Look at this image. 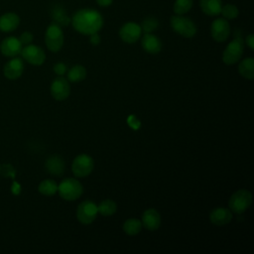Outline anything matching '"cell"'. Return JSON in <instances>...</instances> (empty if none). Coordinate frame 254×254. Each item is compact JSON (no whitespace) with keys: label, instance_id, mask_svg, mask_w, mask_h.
I'll use <instances>...</instances> for the list:
<instances>
[{"label":"cell","instance_id":"6","mask_svg":"<svg viewBox=\"0 0 254 254\" xmlns=\"http://www.w3.org/2000/svg\"><path fill=\"white\" fill-rule=\"evenodd\" d=\"M64 42V37L62 27L55 22L51 23L48 26L45 33V43L47 48L51 52L57 53L63 48Z\"/></svg>","mask_w":254,"mask_h":254},{"label":"cell","instance_id":"14","mask_svg":"<svg viewBox=\"0 0 254 254\" xmlns=\"http://www.w3.org/2000/svg\"><path fill=\"white\" fill-rule=\"evenodd\" d=\"M24 71V63L20 58L14 57L12 60L7 62L3 67V73L8 79L19 78Z\"/></svg>","mask_w":254,"mask_h":254},{"label":"cell","instance_id":"17","mask_svg":"<svg viewBox=\"0 0 254 254\" xmlns=\"http://www.w3.org/2000/svg\"><path fill=\"white\" fill-rule=\"evenodd\" d=\"M232 211L226 207H216L209 213V220L212 224L222 226L228 224L232 219Z\"/></svg>","mask_w":254,"mask_h":254},{"label":"cell","instance_id":"12","mask_svg":"<svg viewBox=\"0 0 254 254\" xmlns=\"http://www.w3.org/2000/svg\"><path fill=\"white\" fill-rule=\"evenodd\" d=\"M51 94L54 99L62 101L68 97L70 93L69 81L64 77L59 76L55 78L51 84Z\"/></svg>","mask_w":254,"mask_h":254},{"label":"cell","instance_id":"8","mask_svg":"<svg viewBox=\"0 0 254 254\" xmlns=\"http://www.w3.org/2000/svg\"><path fill=\"white\" fill-rule=\"evenodd\" d=\"M97 205L90 199L81 201L76 208V218L82 224L92 223L97 216Z\"/></svg>","mask_w":254,"mask_h":254},{"label":"cell","instance_id":"21","mask_svg":"<svg viewBox=\"0 0 254 254\" xmlns=\"http://www.w3.org/2000/svg\"><path fill=\"white\" fill-rule=\"evenodd\" d=\"M238 72L242 77L252 80L254 78V59L246 58L242 60L238 64Z\"/></svg>","mask_w":254,"mask_h":254},{"label":"cell","instance_id":"22","mask_svg":"<svg viewBox=\"0 0 254 254\" xmlns=\"http://www.w3.org/2000/svg\"><path fill=\"white\" fill-rule=\"evenodd\" d=\"M52 18H53L54 22L57 23L58 25H60L61 27H63V26L66 27L71 22V19L66 15L65 11L60 6H56L52 10Z\"/></svg>","mask_w":254,"mask_h":254},{"label":"cell","instance_id":"24","mask_svg":"<svg viewBox=\"0 0 254 254\" xmlns=\"http://www.w3.org/2000/svg\"><path fill=\"white\" fill-rule=\"evenodd\" d=\"M117 210V204L112 199H104L97 205V211L102 216H111Z\"/></svg>","mask_w":254,"mask_h":254},{"label":"cell","instance_id":"34","mask_svg":"<svg viewBox=\"0 0 254 254\" xmlns=\"http://www.w3.org/2000/svg\"><path fill=\"white\" fill-rule=\"evenodd\" d=\"M95 2L101 7H108L112 4L113 0H95Z\"/></svg>","mask_w":254,"mask_h":254},{"label":"cell","instance_id":"15","mask_svg":"<svg viewBox=\"0 0 254 254\" xmlns=\"http://www.w3.org/2000/svg\"><path fill=\"white\" fill-rule=\"evenodd\" d=\"M142 226L150 231H155L161 226V215L155 208H148L142 214Z\"/></svg>","mask_w":254,"mask_h":254},{"label":"cell","instance_id":"29","mask_svg":"<svg viewBox=\"0 0 254 254\" xmlns=\"http://www.w3.org/2000/svg\"><path fill=\"white\" fill-rule=\"evenodd\" d=\"M140 27L142 29V32L152 33L158 29L159 21L157 20V18H155L153 16H148L142 21Z\"/></svg>","mask_w":254,"mask_h":254},{"label":"cell","instance_id":"2","mask_svg":"<svg viewBox=\"0 0 254 254\" xmlns=\"http://www.w3.org/2000/svg\"><path fill=\"white\" fill-rule=\"evenodd\" d=\"M244 51V41L241 33L236 30L234 39L226 46L222 53V62L227 65H232L239 62Z\"/></svg>","mask_w":254,"mask_h":254},{"label":"cell","instance_id":"1","mask_svg":"<svg viewBox=\"0 0 254 254\" xmlns=\"http://www.w3.org/2000/svg\"><path fill=\"white\" fill-rule=\"evenodd\" d=\"M70 23L76 32L89 36L93 33H98L101 30L103 26V17L95 9L83 8L77 10L73 14Z\"/></svg>","mask_w":254,"mask_h":254},{"label":"cell","instance_id":"7","mask_svg":"<svg viewBox=\"0 0 254 254\" xmlns=\"http://www.w3.org/2000/svg\"><path fill=\"white\" fill-rule=\"evenodd\" d=\"M93 159L87 154L77 155L71 164V171L76 178H85L93 171Z\"/></svg>","mask_w":254,"mask_h":254},{"label":"cell","instance_id":"13","mask_svg":"<svg viewBox=\"0 0 254 254\" xmlns=\"http://www.w3.org/2000/svg\"><path fill=\"white\" fill-rule=\"evenodd\" d=\"M23 45L21 44L20 40L16 37H7L5 38L1 45H0V50L3 56L9 57V58H14L21 54L22 47Z\"/></svg>","mask_w":254,"mask_h":254},{"label":"cell","instance_id":"4","mask_svg":"<svg viewBox=\"0 0 254 254\" xmlns=\"http://www.w3.org/2000/svg\"><path fill=\"white\" fill-rule=\"evenodd\" d=\"M58 192L64 200H75L83 192L82 185L73 178H66L58 185Z\"/></svg>","mask_w":254,"mask_h":254},{"label":"cell","instance_id":"25","mask_svg":"<svg viewBox=\"0 0 254 254\" xmlns=\"http://www.w3.org/2000/svg\"><path fill=\"white\" fill-rule=\"evenodd\" d=\"M142 229V222L137 218H129L123 223V231L130 236L137 235Z\"/></svg>","mask_w":254,"mask_h":254},{"label":"cell","instance_id":"19","mask_svg":"<svg viewBox=\"0 0 254 254\" xmlns=\"http://www.w3.org/2000/svg\"><path fill=\"white\" fill-rule=\"evenodd\" d=\"M20 24V17L12 12L6 13L0 17V31L9 33L18 28Z\"/></svg>","mask_w":254,"mask_h":254},{"label":"cell","instance_id":"30","mask_svg":"<svg viewBox=\"0 0 254 254\" xmlns=\"http://www.w3.org/2000/svg\"><path fill=\"white\" fill-rule=\"evenodd\" d=\"M33 39H34V36H33V34L30 33V32H24V33H22L21 36H20V38H19L21 44H22V45H25V46L31 44L32 41H33Z\"/></svg>","mask_w":254,"mask_h":254},{"label":"cell","instance_id":"3","mask_svg":"<svg viewBox=\"0 0 254 254\" xmlns=\"http://www.w3.org/2000/svg\"><path fill=\"white\" fill-rule=\"evenodd\" d=\"M170 25L175 33L179 34L184 38H192L197 32L195 23L191 19L184 15L175 14L174 16H172L170 20Z\"/></svg>","mask_w":254,"mask_h":254},{"label":"cell","instance_id":"31","mask_svg":"<svg viewBox=\"0 0 254 254\" xmlns=\"http://www.w3.org/2000/svg\"><path fill=\"white\" fill-rule=\"evenodd\" d=\"M54 71L58 75L62 76V75H64L67 71V68H66V65L64 63H57L54 65Z\"/></svg>","mask_w":254,"mask_h":254},{"label":"cell","instance_id":"10","mask_svg":"<svg viewBox=\"0 0 254 254\" xmlns=\"http://www.w3.org/2000/svg\"><path fill=\"white\" fill-rule=\"evenodd\" d=\"M210 34L215 42H225L230 35V25L228 20L224 18H217L213 20L210 26Z\"/></svg>","mask_w":254,"mask_h":254},{"label":"cell","instance_id":"11","mask_svg":"<svg viewBox=\"0 0 254 254\" xmlns=\"http://www.w3.org/2000/svg\"><path fill=\"white\" fill-rule=\"evenodd\" d=\"M142 36V29L135 22H127L123 24L119 30L120 39L127 44L136 43Z\"/></svg>","mask_w":254,"mask_h":254},{"label":"cell","instance_id":"33","mask_svg":"<svg viewBox=\"0 0 254 254\" xmlns=\"http://www.w3.org/2000/svg\"><path fill=\"white\" fill-rule=\"evenodd\" d=\"M245 42H246V45L249 47L250 50H254V36H253V34L247 35L246 39H245Z\"/></svg>","mask_w":254,"mask_h":254},{"label":"cell","instance_id":"18","mask_svg":"<svg viewBox=\"0 0 254 254\" xmlns=\"http://www.w3.org/2000/svg\"><path fill=\"white\" fill-rule=\"evenodd\" d=\"M46 170L53 176H62L64 172V162L60 155H52L45 162Z\"/></svg>","mask_w":254,"mask_h":254},{"label":"cell","instance_id":"20","mask_svg":"<svg viewBox=\"0 0 254 254\" xmlns=\"http://www.w3.org/2000/svg\"><path fill=\"white\" fill-rule=\"evenodd\" d=\"M199 6L201 11L210 17L220 14L222 7V0H199Z\"/></svg>","mask_w":254,"mask_h":254},{"label":"cell","instance_id":"16","mask_svg":"<svg viewBox=\"0 0 254 254\" xmlns=\"http://www.w3.org/2000/svg\"><path fill=\"white\" fill-rule=\"evenodd\" d=\"M141 46L145 52L151 55H156L162 50L161 40L152 33H145L141 39Z\"/></svg>","mask_w":254,"mask_h":254},{"label":"cell","instance_id":"23","mask_svg":"<svg viewBox=\"0 0 254 254\" xmlns=\"http://www.w3.org/2000/svg\"><path fill=\"white\" fill-rule=\"evenodd\" d=\"M86 77V69L81 64L73 65L67 71V80L70 82H80Z\"/></svg>","mask_w":254,"mask_h":254},{"label":"cell","instance_id":"27","mask_svg":"<svg viewBox=\"0 0 254 254\" xmlns=\"http://www.w3.org/2000/svg\"><path fill=\"white\" fill-rule=\"evenodd\" d=\"M193 5V0H176L173 5V11L177 15L188 13Z\"/></svg>","mask_w":254,"mask_h":254},{"label":"cell","instance_id":"26","mask_svg":"<svg viewBox=\"0 0 254 254\" xmlns=\"http://www.w3.org/2000/svg\"><path fill=\"white\" fill-rule=\"evenodd\" d=\"M38 190L44 195H54L56 192H58V184L51 179L44 180L39 184Z\"/></svg>","mask_w":254,"mask_h":254},{"label":"cell","instance_id":"28","mask_svg":"<svg viewBox=\"0 0 254 254\" xmlns=\"http://www.w3.org/2000/svg\"><path fill=\"white\" fill-rule=\"evenodd\" d=\"M220 14L222 15V18L226 20H234L239 15V9L234 4H225L222 5Z\"/></svg>","mask_w":254,"mask_h":254},{"label":"cell","instance_id":"32","mask_svg":"<svg viewBox=\"0 0 254 254\" xmlns=\"http://www.w3.org/2000/svg\"><path fill=\"white\" fill-rule=\"evenodd\" d=\"M89 42H90V44L93 45V46L99 45L100 42H101V38H100L99 34H98V33H93V34L89 35Z\"/></svg>","mask_w":254,"mask_h":254},{"label":"cell","instance_id":"5","mask_svg":"<svg viewBox=\"0 0 254 254\" xmlns=\"http://www.w3.org/2000/svg\"><path fill=\"white\" fill-rule=\"evenodd\" d=\"M252 194L249 190L241 189L232 193L228 200V208L232 213L242 214L252 204Z\"/></svg>","mask_w":254,"mask_h":254},{"label":"cell","instance_id":"9","mask_svg":"<svg viewBox=\"0 0 254 254\" xmlns=\"http://www.w3.org/2000/svg\"><path fill=\"white\" fill-rule=\"evenodd\" d=\"M21 55L23 59L32 65H42L46 60L44 50L36 45H26L24 48H22Z\"/></svg>","mask_w":254,"mask_h":254}]
</instances>
